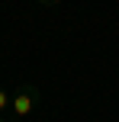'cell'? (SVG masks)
I'll list each match as a JSON object with an SVG mask.
<instances>
[{
  "mask_svg": "<svg viewBox=\"0 0 119 122\" xmlns=\"http://www.w3.org/2000/svg\"><path fill=\"white\" fill-rule=\"evenodd\" d=\"M39 87H32V84H23L16 93H13V103H10V112H13V119H26L32 109L39 106Z\"/></svg>",
  "mask_w": 119,
  "mask_h": 122,
  "instance_id": "obj_1",
  "label": "cell"
},
{
  "mask_svg": "<svg viewBox=\"0 0 119 122\" xmlns=\"http://www.w3.org/2000/svg\"><path fill=\"white\" fill-rule=\"evenodd\" d=\"M10 103H13V93H6L3 87H0V112H6V109H10Z\"/></svg>",
  "mask_w": 119,
  "mask_h": 122,
  "instance_id": "obj_2",
  "label": "cell"
},
{
  "mask_svg": "<svg viewBox=\"0 0 119 122\" xmlns=\"http://www.w3.org/2000/svg\"><path fill=\"white\" fill-rule=\"evenodd\" d=\"M36 3H42V6H52V3H61V0H36Z\"/></svg>",
  "mask_w": 119,
  "mask_h": 122,
  "instance_id": "obj_3",
  "label": "cell"
},
{
  "mask_svg": "<svg viewBox=\"0 0 119 122\" xmlns=\"http://www.w3.org/2000/svg\"><path fill=\"white\" fill-rule=\"evenodd\" d=\"M0 122H6V119H3V112H0Z\"/></svg>",
  "mask_w": 119,
  "mask_h": 122,
  "instance_id": "obj_4",
  "label": "cell"
}]
</instances>
